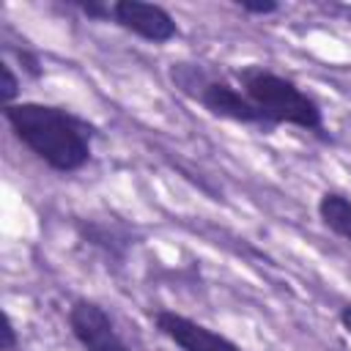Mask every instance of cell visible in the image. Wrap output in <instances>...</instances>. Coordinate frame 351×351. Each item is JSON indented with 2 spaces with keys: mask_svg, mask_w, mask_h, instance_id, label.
I'll list each match as a JSON object with an SVG mask.
<instances>
[{
  "mask_svg": "<svg viewBox=\"0 0 351 351\" xmlns=\"http://www.w3.org/2000/svg\"><path fill=\"white\" fill-rule=\"evenodd\" d=\"M3 118L14 137L55 173H77L93 156L96 126L66 107L16 101L3 107Z\"/></svg>",
  "mask_w": 351,
  "mask_h": 351,
  "instance_id": "cell-1",
  "label": "cell"
},
{
  "mask_svg": "<svg viewBox=\"0 0 351 351\" xmlns=\"http://www.w3.org/2000/svg\"><path fill=\"white\" fill-rule=\"evenodd\" d=\"M236 80H239L244 96L261 110V115L269 121L271 129L288 123V126H296V129H304L313 134L326 132L321 104L307 90H302L293 80H288L266 66H258V63L236 69Z\"/></svg>",
  "mask_w": 351,
  "mask_h": 351,
  "instance_id": "cell-2",
  "label": "cell"
},
{
  "mask_svg": "<svg viewBox=\"0 0 351 351\" xmlns=\"http://www.w3.org/2000/svg\"><path fill=\"white\" fill-rule=\"evenodd\" d=\"M170 77L176 82V88L186 96H192L208 115L222 118V121H233V123H244V126H258L263 132H271L269 121L261 115V110L244 96V90L233 88L225 80H214L206 71L186 66V63H173Z\"/></svg>",
  "mask_w": 351,
  "mask_h": 351,
  "instance_id": "cell-3",
  "label": "cell"
},
{
  "mask_svg": "<svg viewBox=\"0 0 351 351\" xmlns=\"http://www.w3.org/2000/svg\"><path fill=\"white\" fill-rule=\"evenodd\" d=\"M112 22L132 36L148 41V44H167L178 36L176 16L159 5L145 0H115L112 3Z\"/></svg>",
  "mask_w": 351,
  "mask_h": 351,
  "instance_id": "cell-4",
  "label": "cell"
},
{
  "mask_svg": "<svg viewBox=\"0 0 351 351\" xmlns=\"http://www.w3.org/2000/svg\"><path fill=\"white\" fill-rule=\"evenodd\" d=\"M156 329L170 340L176 343L181 351H244L239 343H233L230 337L219 335L217 329L189 318V315H181L176 310H154L151 313Z\"/></svg>",
  "mask_w": 351,
  "mask_h": 351,
  "instance_id": "cell-5",
  "label": "cell"
},
{
  "mask_svg": "<svg viewBox=\"0 0 351 351\" xmlns=\"http://www.w3.org/2000/svg\"><path fill=\"white\" fill-rule=\"evenodd\" d=\"M69 326L85 351H129L110 313L93 299H77L69 307Z\"/></svg>",
  "mask_w": 351,
  "mask_h": 351,
  "instance_id": "cell-6",
  "label": "cell"
},
{
  "mask_svg": "<svg viewBox=\"0 0 351 351\" xmlns=\"http://www.w3.org/2000/svg\"><path fill=\"white\" fill-rule=\"evenodd\" d=\"M318 217L335 236L351 244V197H346L343 192H332V189L324 192L318 197Z\"/></svg>",
  "mask_w": 351,
  "mask_h": 351,
  "instance_id": "cell-7",
  "label": "cell"
},
{
  "mask_svg": "<svg viewBox=\"0 0 351 351\" xmlns=\"http://www.w3.org/2000/svg\"><path fill=\"white\" fill-rule=\"evenodd\" d=\"M80 233H82L85 241H90L93 247H99L107 258L121 261V258L126 255L129 239H126V236H118L110 225H101V222H82V225H80Z\"/></svg>",
  "mask_w": 351,
  "mask_h": 351,
  "instance_id": "cell-8",
  "label": "cell"
},
{
  "mask_svg": "<svg viewBox=\"0 0 351 351\" xmlns=\"http://www.w3.org/2000/svg\"><path fill=\"white\" fill-rule=\"evenodd\" d=\"M16 96H19V77H16L14 69L3 60V63H0V101H3V107L16 104Z\"/></svg>",
  "mask_w": 351,
  "mask_h": 351,
  "instance_id": "cell-9",
  "label": "cell"
},
{
  "mask_svg": "<svg viewBox=\"0 0 351 351\" xmlns=\"http://www.w3.org/2000/svg\"><path fill=\"white\" fill-rule=\"evenodd\" d=\"M88 19H99V22H110L112 19V3H101V0H77L74 3Z\"/></svg>",
  "mask_w": 351,
  "mask_h": 351,
  "instance_id": "cell-10",
  "label": "cell"
},
{
  "mask_svg": "<svg viewBox=\"0 0 351 351\" xmlns=\"http://www.w3.org/2000/svg\"><path fill=\"white\" fill-rule=\"evenodd\" d=\"M239 8L252 16H269L280 11V3L277 0H239Z\"/></svg>",
  "mask_w": 351,
  "mask_h": 351,
  "instance_id": "cell-11",
  "label": "cell"
},
{
  "mask_svg": "<svg viewBox=\"0 0 351 351\" xmlns=\"http://www.w3.org/2000/svg\"><path fill=\"white\" fill-rule=\"evenodd\" d=\"M0 348L3 351H14L16 348V329H14L11 315H5V321H3V346Z\"/></svg>",
  "mask_w": 351,
  "mask_h": 351,
  "instance_id": "cell-12",
  "label": "cell"
},
{
  "mask_svg": "<svg viewBox=\"0 0 351 351\" xmlns=\"http://www.w3.org/2000/svg\"><path fill=\"white\" fill-rule=\"evenodd\" d=\"M337 321H340V326L346 329V335L351 337V304H343V307H340V313H337Z\"/></svg>",
  "mask_w": 351,
  "mask_h": 351,
  "instance_id": "cell-13",
  "label": "cell"
}]
</instances>
